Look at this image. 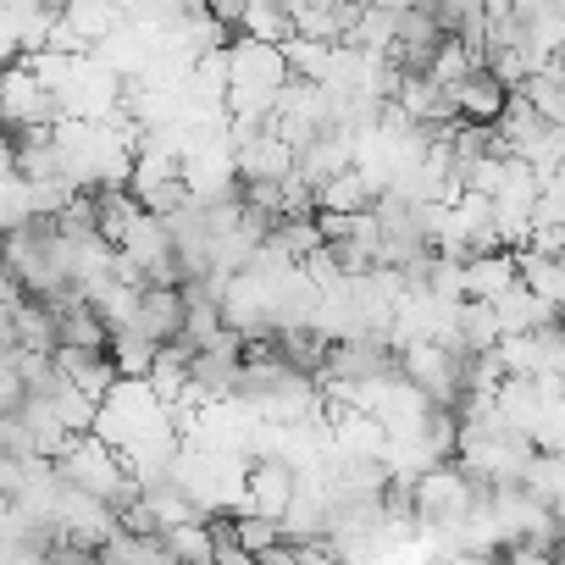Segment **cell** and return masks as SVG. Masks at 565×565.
Here are the masks:
<instances>
[{"label":"cell","mask_w":565,"mask_h":565,"mask_svg":"<svg viewBox=\"0 0 565 565\" xmlns=\"http://www.w3.org/2000/svg\"><path fill=\"white\" fill-rule=\"evenodd\" d=\"M111 355H117L122 377H150V372H156V355H161V344H156L150 333H139V328H122V333L111 339Z\"/></svg>","instance_id":"cell-10"},{"label":"cell","mask_w":565,"mask_h":565,"mask_svg":"<svg viewBox=\"0 0 565 565\" xmlns=\"http://www.w3.org/2000/svg\"><path fill=\"white\" fill-rule=\"evenodd\" d=\"M471 350H493L499 339H504V317H499V306L493 300H477V295H466L460 300V328H455Z\"/></svg>","instance_id":"cell-7"},{"label":"cell","mask_w":565,"mask_h":565,"mask_svg":"<svg viewBox=\"0 0 565 565\" xmlns=\"http://www.w3.org/2000/svg\"><path fill=\"white\" fill-rule=\"evenodd\" d=\"M238 34H255V40H271V45H289L300 34L295 12L282 7V0H249V12H244V29Z\"/></svg>","instance_id":"cell-8"},{"label":"cell","mask_w":565,"mask_h":565,"mask_svg":"<svg viewBox=\"0 0 565 565\" xmlns=\"http://www.w3.org/2000/svg\"><path fill=\"white\" fill-rule=\"evenodd\" d=\"M510 84L493 73V67H471L460 84H455V106H460V117H471V122H499L504 117V106H510Z\"/></svg>","instance_id":"cell-5"},{"label":"cell","mask_w":565,"mask_h":565,"mask_svg":"<svg viewBox=\"0 0 565 565\" xmlns=\"http://www.w3.org/2000/svg\"><path fill=\"white\" fill-rule=\"evenodd\" d=\"M139 333H150L156 344H172L183 328H189V300H183V282H150L139 295V317H134Z\"/></svg>","instance_id":"cell-4"},{"label":"cell","mask_w":565,"mask_h":565,"mask_svg":"<svg viewBox=\"0 0 565 565\" xmlns=\"http://www.w3.org/2000/svg\"><path fill=\"white\" fill-rule=\"evenodd\" d=\"M122 255L134 260V271L145 282H183V255H178V238H172V222L161 211H145L128 238H122Z\"/></svg>","instance_id":"cell-3"},{"label":"cell","mask_w":565,"mask_h":565,"mask_svg":"<svg viewBox=\"0 0 565 565\" xmlns=\"http://www.w3.org/2000/svg\"><path fill=\"white\" fill-rule=\"evenodd\" d=\"M372 7H388V12H405V7H416V0H372Z\"/></svg>","instance_id":"cell-11"},{"label":"cell","mask_w":565,"mask_h":565,"mask_svg":"<svg viewBox=\"0 0 565 565\" xmlns=\"http://www.w3.org/2000/svg\"><path fill=\"white\" fill-rule=\"evenodd\" d=\"M172 559H194V565H211L216 559V532L211 521H183V526H161Z\"/></svg>","instance_id":"cell-9"},{"label":"cell","mask_w":565,"mask_h":565,"mask_svg":"<svg viewBox=\"0 0 565 565\" xmlns=\"http://www.w3.org/2000/svg\"><path fill=\"white\" fill-rule=\"evenodd\" d=\"M521 282V255L515 249H477L466 255V295L477 300H499L504 289Z\"/></svg>","instance_id":"cell-6"},{"label":"cell","mask_w":565,"mask_h":565,"mask_svg":"<svg viewBox=\"0 0 565 565\" xmlns=\"http://www.w3.org/2000/svg\"><path fill=\"white\" fill-rule=\"evenodd\" d=\"M227 67H233V89H227L233 111H277L282 89L295 84L289 51L271 40H255V34H238L227 45Z\"/></svg>","instance_id":"cell-1"},{"label":"cell","mask_w":565,"mask_h":565,"mask_svg":"<svg viewBox=\"0 0 565 565\" xmlns=\"http://www.w3.org/2000/svg\"><path fill=\"white\" fill-rule=\"evenodd\" d=\"M300 499V460L282 455V449H260L249 455V477H244V504L249 510H266V515H289ZM238 504V510H244Z\"/></svg>","instance_id":"cell-2"}]
</instances>
